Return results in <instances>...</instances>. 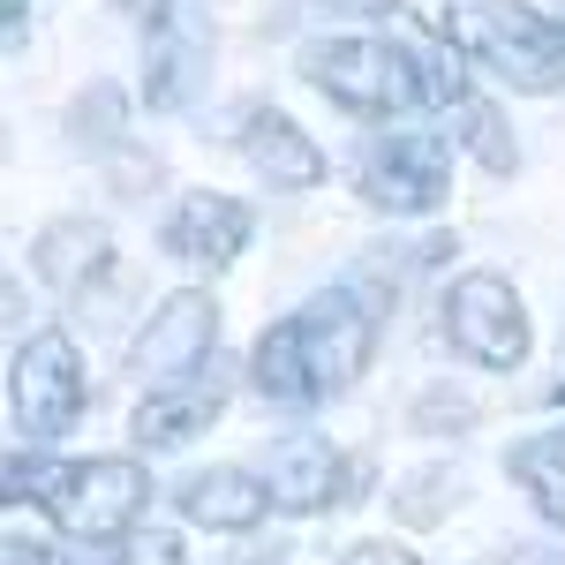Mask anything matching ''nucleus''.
I'll use <instances>...</instances> for the list:
<instances>
[{
    "label": "nucleus",
    "instance_id": "nucleus-15",
    "mask_svg": "<svg viewBox=\"0 0 565 565\" xmlns=\"http://www.w3.org/2000/svg\"><path fill=\"white\" fill-rule=\"evenodd\" d=\"M31 264H39V279L53 295H84V287H98L114 271V234L90 226V218H61V226H45L31 242Z\"/></svg>",
    "mask_w": 565,
    "mask_h": 565
},
{
    "label": "nucleus",
    "instance_id": "nucleus-6",
    "mask_svg": "<svg viewBox=\"0 0 565 565\" xmlns=\"http://www.w3.org/2000/svg\"><path fill=\"white\" fill-rule=\"evenodd\" d=\"M445 340L468 354L476 370H521L535 332H527V309L513 295V279L498 271H460L445 287Z\"/></svg>",
    "mask_w": 565,
    "mask_h": 565
},
{
    "label": "nucleus",
    "instance_id": "nucleus-9",
    "mask_svg": "<svg viewBox=\"0 0 565 565\" xmlns=\"http://www.w3.org/2000/svg\"><path fill=\"white\" fill-rule=\"evenodd\" d=\"M264 482H271V505L279 513H332L354 498V460L332 445V437H279L271 460H264Z\"/></svg>",
    "mask_w": 565,
    "mask_h": 565
},
{
    "label": "nucleus",
    "instance_id": "nucleus-1",
    "mask_svg": "<svg viewBox=\"0 0 565 565\" xmlns=\"http://www.w3.org/2000/svg\"><path fill=\"white\" fill-rule=\"evenodd\" d=\"M460 39L445 23H415V8H392V31H340V39L302 45V76L332 106H348L362 121H407L423 106H460Z\"/></svg>",
    "mask_w": 565,
    "mask_h": 565
},
{
    "label": "nucleus",
    "instance_id": "nucleus-18",
    "mask_svg": "<svg viewBox=\"0 0 565 565\" xmlns=\"http://www.w3.org/2000/svg\"><path fill=\"white\" fill-rule=\"evenodd\" d=\"M445 490H460L452 468H423V476H407V482H399V521H407V527L445 521Z\"/></svg>",
    "mask_w": 565,
    "mask_h": 565
},
{
    "label": "nucleus",
    "instance_id": "nucleus-17",
    "mask_svg": "<svg viewBox=\"0 0 565 565\" xmlns=\"http://www.w3.org/2000/svg\"><path fill=\"white\" fill-rule=\"evenodd\" d=\"M452 121L468 129V151H476V159L490 167V174H513V167H521V151H513V136H505V121H498V114L482 106L476 90H468V98L452 106Z\"/></svg>",
    "mask_w": 565,
    "mask_h": 565
},
{
    "label": "nucleus",
    "instance_id": "nucleus-22",
    "mask_svg": "<svg viewBox=\"0 0 565 565\" xmlns=\"http://www.w3.org/2000/svg\"><path fill=\"white\" fill-rule=\"evenodd\" d=\"M8 45H23V0H8Z\"/></svg>",
    "mask_w": 565,
    "mask_h": 565
},
{
    "label": "nucleus",
    "instance_id": "nucleus-24",
    "mask_svg": "<svg viewBox=\"0 0 565 565\" xmlns=\"http://www.w3.org/2000/svg\"><path fill=\"white\" fill-rule=\"evenodd\" d=\"M551 399H558V407H565V377H558V385H551Z\"/></svg>",
    "mask_w": 565,
    "mask_h": 565
},
{
    "label": "nucleus",
    "instance_id": "nucleus-13",
    "mask_svg": "<svg viewBox=\"0 0 565 565\" xmlns=\"http://www.w3.org/2000/svg\"><path fill=\"white\" fill-rule=\"evenodd\" d=\"M234 143H242V159H249L271 189H317V181L332 174L324 151H317V136H302V121L279 114V106H249V114L234 121Z\"/></svg>",
    "mask_w": 565,
    "mask_h": 565
},
{
    "label": "nucleus",
    "instance_id": "nucleus-19",
    "mask_svg": "<svg viewBox=\"0 0 565 565\" xmlns=\"http://www.w3.org/2000/svg\"><path fill=\"white\" fill-rule=\"evenodd\" d=\"M340 565H423L415 551H399V543H354Z\"/></svg>",
    "mask_w": 565,
    "mask_h": 565
},
{
    "label": "nucleus",
    "instance_id": "nucleus-4",
    "mask_svg": "<svg viewBox=\"0 0 565 565\" xmlns=\"http://www.w3.org/2000/svg\"><path fill=\"white\" fill-rule=\"evenodd\" d=\"M437 23L505 90H527V98L565 90V23L558 15H543L527 0H445Z\"/></svg>",
    "mask_w": 565,
    "mask_h": 565
},
{
    "label": "nucleus",
    "instance_id": "nucleus-20",
    "mask_svg": "<svg viewBox=\"0 0 565 565\" xmlns=\"http://www.w3.org/2000/svg\"><path fill=\"white\" fill-rule=\"evenodd\" d=\"M114 8H121V15H129V23H143V31H159V23H167V15H174L181 0H114Z\"/></svg>",
    "mask_w": 565,
    "mask_h": 565
},
{
    "label": "nucleus",
    "instance_id": "nucleus-3",
    "mask_svg": "<svg viewBox=\"0 0 565 565\" xmlns=\"http://www.w3.org/2000/svg\"><path fill=\"white\" fill-rule=\"evenodd\" d=\"M8 498H31L84 551L129 543L151 513V476L136 460H8Z\"/></svg>",
    "mask_w": 565,
    "mask_h": 565
},
{
    "label": "nucleus",
    "instance_id": "nucleus-11",
    "mask_svg": "<svg viewBox=\"0 0 565 565\" xmlns=\"http://www.w3.org/2000/svg\"><path fill=\"white\" fill-rule=\"evenodd\" d=\"M218 407H226V370L204 362L196 377H174V385H151L136 399V445L143 452H174V445H196V437L218 423Z\"/></svg>",
    "mask_w": 565,
    "mask_h": 565
},
{
    "label": "nucleus",
    "instance_id": "nucleus-7",
    "mask_svg": "<svg viewBox=\"0 0 565 565\" xmlns=\"http://www.w3.org/2000/svg\"><path fill=\"white\" fill-rule=\"evenodd\" d=\"M8 399H15V430L31 437V445H53V437L76 430V415H84V354L68 332H39V340H23L15 348V377H8Z\"/></svg>",
    "mask_w": 565,
    "mask_h": 565
},
{
    "label": "nucleus",
    "instance_id": "nucleus-10",
    "mask_svg": "<svg viewBox=\"0 0 565 565\" xmlns=\"http://www.w3.org/2000/svg\"><path fill=\"white\" fill-rule=\"evenodd\" d=\"M249 234H257V212L242 204V196H218V189H196V196H181L174 218H167V257L189 264V271H226V264L249 249Z\"/></svg>",
    "mask_w": 565,
    "mask_h": 565
},
{
    "label": "nucleus",
    "instance_id": "nucleus-5",
    "mask_svg": "<svg viewBox=\"0 0 565 565\" xmlns=\"http://www.w3.org/2000/svg\"><path fill=\"white\" fill-rule=\"evenodd\" d=\"M354 196L392 218H430L452 196V136L423 129V121L370 136L354 151Z\"/></svg>",
    "mask_w": 565,
    "mask_h": 565
},
{
    "label": "nucleus",
    "instance_id": "nucleus-16",
    "mask_svg": "<svg viewBox=\"0 0 565 565\" xmlns=\"http://www.w3.org/2000/svg\"><path fill=\"white\" fill-rule=\"evenodd\" d=\"M505 476L535 498V513H543V521L565 527V423H558V430L521 437V445L505 452Z\"/></svg>",
    "mask_w": 565,
    "mask_h": 565
},
{
    "label": "nucleus",
    "instance_id": "nucleus-2",
    "mask_svg": "<svg viewBox=\"0 0 565 565\" xmlns=\"http://www.w3.org/2000/svg\"><path fill=\"white\" fill-rule=\"evenodd\" d=\"M370 354H377V302L362 287H332L249 348V385L271 407H324L370 370Z\"/></svg>",
    "mask_w": 565,
    "mask_h": 565
},
{
    "label": "nucleus",
    "instance_id": "nucleus-8",
    "mask_svg": "<svg viewBox=\"0 0 565 565\" xmlns=\"http://www.w3.org/2000/svg\"><path fill=\"white\" fill-rule=\"evenodd\" d=\"M212 348H218V302L204 295V287H174L167 302L151 309V324L136 332L129 377L143 392H151V385H174V377H196V370L212 362Z\"/></svg>",
    "mask_w": 565,
    "mask_h": 565
},
{
    "label": "nucleus",
    "instance_id": "nucleus-21",
    "mask_svg": "<svg viewBox=\"0 0 565 565\" xmlns=\"http://www.w3.org/2000/svg\"><path fill=\"white\" fill-rule=\"evenodd\" d=\"M8 565H61V551H45V543H23V535H8Z\"/></svg>",
    "mask_w": 565,
    "mask_h": 565
},
{
    "label": "nucleus",
    "instance_id": "nucleus-14",
    "mask_svg": "<svg viewBox=\"0 0 565 565\" xmlns=\"http://www.w3.org/2000/svg\"><path fill=\"white\" fill-rule=\"evenodd\" d=\"M174 498H181V513L196 527H212V535H249L264 513H279L271 505V482L249 476V468H204V476L181 482Z\"/></svg>",
    "mask_w": 565,
    "mask_h": 565
},
{
    "label": "nucleus",
    "instance_id": "nucleus-12",
    "mask_svg": "<svg viewBox=\"0 0 565 565\" xmlns=\"http://www.w3.org/2000/svg\"><path fill=\"white\" fill-rule=\"evenodd\" d=\"M204 76H212V31L189 8H174L151 31V45H143V106L151 114H181L204 90Z\"/></svg>",
    "mask_w": 565,
    "mask_h": 565
},
{
    "label": "nucleus",
    "instance_id": "nucleus-23",
    "mask_svg": "<svg viewBox=\"0 0 565 565\" xmlns=\"http://www.w3.org/2000/svg\"><path fill=\"white\" fill-rule=\"evenodd\" d=\"M218 565H271V558H257V551H249V558H218Z\"/></svg>",
    "mask_w": 565,
    "mask_h": 565
}]
</instances>
